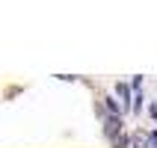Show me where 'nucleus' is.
Masks as SVG:
<instances>
[{
    "label": "nucleus",
    "instance_id": "f03ea898",
    "mask_svg": "<svg viewBox=\"0 0 157 148\" xmlns=\"http://www.w3.org/2000/svg\"><path fill=\"white\" fill-rule=\"evenodd\" d=\"M116 95L122 98V107L128 110V98H131V89L124 86V83H116Z\"/></svg>",
    "mask_w": 157,
    "mask_h": 148
},
{
    "label": "nucleus",
    "instance_id": "39448f33",
    "mask_svg": "<svg viewBox=\"0 0 157 148\" xmlns=\"http://www.w3.org/2000/svg\"><path fill=\"white\" fill-rule=\"evenodd\" d=\"M151 145H157V131H154V133H151Z\"/></svg>",
    "mask_w": 157,
    "mask_h": 148
},
{
    "label": "nucleus",
    "instance_id": "f257e3e1",
    "mask_svg": "<svg viewBox=\"0 0 157 148\" xmlns=\"http://www.w3.org/2000/svg\"><path fill=\"white\" fill-rule=\"evenodd\" d=\"M119 131H122V119H119V116L107 119V124H104V133H107V136H110V139H116V136H119Z\"/></svg>",
    "mask_w": 157,
    "mask_h": 148
},
{
    "label": "nucleus",
    "instance_id": "7ed1b4c3",
    "mask_svg": "<svg viewBox=\"0 0 157 148\" xmlns=\"http://www.w3.org/2000/svg\"><path fill=\"white\" fill-rule=\"evenodd\" d=\"M133 145H136V148H148V145H151V136H142V133H136V136H133Z\"/></svg>",
    "mask_w": 157,
    "mask_h": 148
},
{
    "label": "nucleus",
    "instance_id": "20e7f679",
    "mask_svg": "<svg viewBox=\"0 0 157 148\" xmlns=\"http://www.w3.org/2000/svg\"><path fill=\"white\" fill-rule=\"evenodd\" d=\"M128 142H131V139H128L124 133H119V136L113 139V148H128Z\"/></svg>",
    "mask_w": 157,
    "mask_h": 148
}]
</instances>
